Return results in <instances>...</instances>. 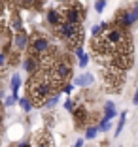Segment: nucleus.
Returning a JSON list of instances; mask_svg holds the SVG:
<instances>
[{"label":"nucleus","mask_w":138,"mask_h":147,"mask_svg":"<svg viewBox=\"0 0 138 147\" xmlns=\"http://www.w3.org/2000/svg\"><path fill=\"white\" fill-rule=\"evenodd\" d=\"M53 92V83L44 72L34 74L29 81V94L32 96V108H42L46 106L48 98Z\"/></svg>","instance_id":"1"},{"label":"nucleus","mask_w":138,"mask_h":147,"mask_svg":"<svg viewBox=\"0 0 138 147\" xmlns=\"http://www.w3.org/2000/svg\"><path fill=\"white\" fill-rule=\"evenodd\" d=\"M53 28H55V34L59 36L61 40H65L66 45H68L70 49H76L78 45H82V42H83V28H82L80 23L74 25V23L63 21L57 26H53Z\"/></svg>","instance_id":"2"},{"label":"nucleus","mask_w":138,"mask_h":147,"mask_svg":"<svg viewBox=\"0 0 138 147\" xmlns=\"http://www.w3.org/2000/svg\"><path fill=\"white\" fill-rule=\"evenodd\" d=\"M49 49V40L44 38V36H36L34 40H32V45H30V55H44V53H48Z\"/></svg>","instance_id":"3"},{"label":"nucleus","mask_w":138,"mask_h":147,"mask_svg":"<svg viewBox=\"0 0 138 147\" xmlns=\"http://www.w3.org/2000/svg\"><path fill=\"white\" fill-rule=\"evenodd\" d=\"M82 19H83V13L78 6H70V8L65 9V21L78 25V23H82Z\"/></svg>","instance_id":"4"},{"label":"nucleus","mask_w":138,"mask_h":147,"mask_svg":"<svg viewBox=\"0 0 138 147\" xmlns=\"http://www.w3.org/2000/svg\"><path fill=\"white\" fill-rule=\"evenodd\" d=\"M25 70L29 74H32V76H34V74H38L40 70H42V66H40V57H36V55H30L29 59H27L25 61Z\"/></svg>","instance_id":"5"},{"label":"nucleus","mask_w":138,"mask_h":147,"mask_svg":"<svg viewBox=\"0 0 138 147\" xmlns=\"http://www.w3.org/2000/svg\"><path fill=\"white\" fill-rule=\"evenodd\" d=\"M65 21V15H63V9H48V23L51 26H57L59 23Z\"/></svg>","instance_id":"6"},{"label":"nucleus","mask_w":138,"mask_h":147,"mask_svg":"<svg viewBox=\"0 0 138 147\" xmlns=\"http://www.w3.org/2000/svg\"><path fill=\"white\" fill-rule=\"evenodd\" d=\"M34 147H53V140H51V136H49V132H48V130L36 136Z\"/></svg>","instance_id":"7"},{"label":"nucleus","mask_w":138,"mask_h":147,"mask_svg":"<svg viewBox=\"0 0 138 147\" xmlns=\"http://www.w3.org/2000/svg\"><path fill=\"white\" fill-rule=\"evenodd\" d=\"M74 117H76V123H78V126L85 125L87 119H89V113H87L85 108H78L76 111H74Z\"/></svg>","instance_id":"8"},{"label":"nucleus","mask_w":138,"mask_h":147,"mask_svg":"<svg viewBox=\"0 0 138 147\" xmlns=\"http://www.w3.org/2000/svg\"><path fill=\"white\" fill-rule=\"evenodd\" d=\"M27 45H29V38H27L25 32L19 30V32H17V36H15V47H17L19 51H23Z\"/></svg>","instance_id":"9"},{"label":"nucleus","mask_w":138,"mask_h":147,"mask_svg":"<svg viewBox=\"0 0 138 147\" xmlns=\"http://www.w3.org/2000/svg\"><path fill=\"white\" fill-rule=\"evenodd\" d=\"M93 83V76L91 74H83V76H78L76 78V81H74V85H78V87H87Z\"/></svg>","instance_id":"10"},{"label":"nucleus","mask_w":138,"mask_h":147,"mask_svg":"<svg viewBox=\"0 0 138 147\" xmlns=\"http://www.w3.org/2000/svg\"><path fill=\"white\" fill-rule=\"evenodd\" d=\"M104 111H106V115H104V117H108L110 121H112L114 117L117 115V111H116V106H114V102H110V100L106 102V106H104Z\"/></svg>","instance_id":"11"},{"label":"nucleus","mask_w":138,"mask_h":147,"mask_svg":"<svg viewBox=\"0 0 138 147\" xmlns=\"http://www.w3.org/2000/svg\"><path fill=\"white\" fill-rule=\"evenodd\" d=\"M19 87H21V78H19L17 74H13V76H12V91H13V96H15V98H17Z\"/></svg>","instance_id":"12"},{"label":"nucleus","mask_w":138,"mask_h":147,"mask_svg":"<svg viewBox=\"0 0 138 147\" xmlns=\"http://www.w3.org/2000/svg\"><path fill=\"white\" fill-rule=\"evenodd\" d=\"M125 121H127V111H123V115H121L119 123H117V128H116V136L121 134V130H123V126H125Z\"/></svg>","instance_id":"13"},{"label":"nucleus","mask_w":138,"mask_h":147,"mask_svg":"<svg viewBox=\"0 0 138 147\" xmlns=\"http://www.w3.org/2000/svg\"><path fill=\"white\" fill-rule=\"evenodd\" d=\"M19 102H21L23 111H30V109H32V102H30V98H21Z\"/></svg>","instance_id":"14"},{"label":"nucleus","mask_w":138,"mask_h":147,"mask_svg":"<svg viewBox=\"0 0 138 147\" xmlns=\"http://www.w3.org/2000/svg\"><path fill=\"white\" fill-rule=\"evenodd\" d=\"M97 134H99V126H89V128H87V132H85V138L93 140Z\"/></svg>","instance_id":"15"},{"label":"nucleus","mask_w":138,"mask_h":147,"mask_svg":"<svg viewBox=\"0 0 138 147\" xmlns=\"http://www.w3.org/2000/svg\"><path fill=\"white\" fill-rule=\"evenodd\" d=\"M59 102V92H55L53 96H49L48 98V102H46V108H53V106Z\"/></svg>","instance_id":"16"},{"label":"nucleus","mask_w":138,"mask_h":147,"mask_svg":"<svg viewBox=\"0 0 138 147\" xmlns=\"http://www.w3.org/2000/svg\"><path fill=\"white\" fill-rule=\"evenodd\" d=\"M108 128H110V119H108V117H104L102 121H100V125H99V132H106Z\"/></svg>","instance_id":"17"},{"label":"nucleus","mask_w":138,"mask_h":147,"mask_svg":"<svg viewBox=\"0 0 138 147\" xmlns=\"http://www.w3.org/2000/svg\"><path fill=\"white\" fill-rule=\"evenodd\" d=\"M78 59H80V68H85V66H87V62H89V57H87L85 53H80V55H78Z\"/></svg>","instance_id":"18"},{"label":"nucleus","mask_w":138,"mask_h":147,"mask_svg":"<svg viewBox=\"0 0 138 147\" xmlns=\"http://www.w3.org/2000/svg\"><path fill=\"white\" fill-rule=\"evenodd\" d=\"M104 6H106V0H99V2L95 4V9L100 13V11H104Z\"/></svg>","instance_id":"19"},{"label":"nucleus","mask_w":138,"mask_h":147,"mask_svg":"<svg viewBox=\"0 0 138 147\" xmlns=\"http://www.w3.org/2000/svg\"><path fill=\"white\" fill-rule=\"evenodd\" d=\"M15 100H17V98H15V96H8V98H6V102H4V106H6V108H10V106H13V104H15Z\"/></svg>","instance_id":"20"},{"label":"nucleus","mask_w":138,"mask_h":147,"mask_svg":"<svg viewBox=\"0 0 138 147\" xmlns=\"http://www.w3.org/2000/svg\"><path fill=\"white\" fill-rule=\"evenodd\" d=\"M131 15H133V19H134V23H136V21H138V4H136V6H134V8H133V9H131Z\"/></svg>","instance_id":"21"},{"label":"nucleus","mask_w":138,"mask_h":147,"mask_svg":"<svg viewBox=\"0 0 138 147\" xmlns=\"http://www.w3.org/2000/svg\"><path fill=\"white\" fill-rule=\"evenodd\" d=\"M65 108L68 109V111H72V109H74V102H72V100H68V102L65 104Z\"/></svg>","instance_id":"22"},{"label":"nucleus","mask_w":138,"mask_h":147,"mask_svg":"<svg viewBox=\"0 0 138 147\" xmlns=\"http://www.w3.org/2000/svg\"><path fill=\"white\" fill-rule=\"evenodd\" d=\"M19 2H21L23 6H32L34 4V0H19Z\"/></svg>","instance_id":"23"},{"label":"nucleus","mask_w":138,"mask_h":147,"mask_svg":"<svg viewBox=\"0 0 138 147\" xmlns=\"http://www.w3.org/2000/svg\"><path fill=\"white\" fill-rule=\"evenodd\" d=\"M72 89H74V85H66L63 91H65V92H72Z\"/></svg>","instance_id":"24"},{"label":"nucleus","mask_w":138,"mask_h":147,"mask_svg":"<svg viewBox=\"0 0 138 147\" xmlns=\"http://www.w3.org/2000/svg\"><path fill=\"white\" fill-rule=\"evenodd\" d=\"M74 147H83V140H78V142L74 143Z\"/></svg>","instance_id":"25"},{"label":"nucleus","mask_w":138,"mask_h":147,"mask_svg":"<svg viewBox=\"0 0 138 147\" xmlns=\"http://www.w3.org/2000/svg\"><path fill=\"white\" fill-rule=\"evenodd\" d=\"M133 104H136L138 106V91L134 92V98H133Z\"/></svg>","instance_id":"26"},{"label":"nucleus","mask_w":138,"mask_h":147,"mask_svg":"<svg viewBox=\"0 0 138 147\" xmlns=\"http://www.w3.org/2000/svg\"><path fill=\"white\" fill-rule=\"evenodd\" d=\"M19 147H32V145H29V143H21Z\"/></svg>","instance_id":"27"},{"label":"nucleus","mask_w":138,"mask_h":147,"mask_svg":"<svg viewBox=\"0 0 138 147\" xmlns=\"http://www.w3.org/2000/svg\"><path fill=\"white\" fill-rule=\"evenodd\" d=\"M59 2H65V0H59Z\"/></svg>","instance_id":"28"}]
</instances>
